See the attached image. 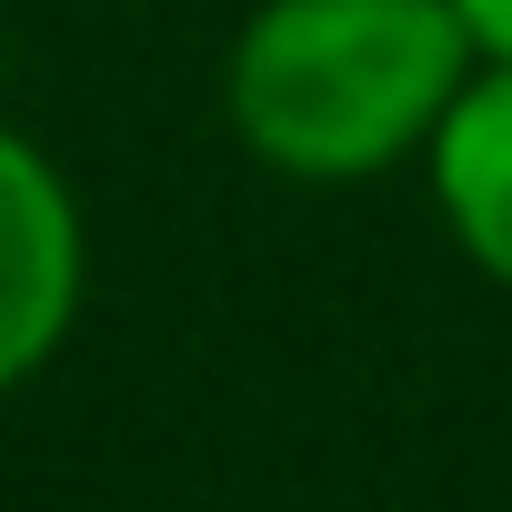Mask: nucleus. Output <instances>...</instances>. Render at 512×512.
Masks as SVG:
<instances>
[{
    "label": "nucleus",
    "instance_id": "nucleus-1",
    "mask_svg": "<svg viewBox=\"0 0 512 512\" xmlns=\"http://www.w3.org/2000/svg\"><path fill=\"white\" fill-rule=\"evenodd\" d=\"M472 61L452 0H251L221 51V121L272 181L362 191L422 161Z\"/></svg>",
    "mask_w": 512,
    "mask_h": 512
},
{
    "label": "nucleus",
    "instance_id": "nucleus-4",
    "mask_svg": "<svg viewBox=\"0 0 512 512\" xmlns=\"http://www.w3.org/2000/svg\"><path fill=\"white\" fill-rule=\"evenodd\" d=\"M452 11H462V31H472L482 61H512V0H452Z\"/></svg>",
    "mask_w": 512,
    "mask_h": 512
},
{
    "label": "nucleus",
    "instance_id": "nucleus-2",
    "mask_svg": "<svg viewBox=\"0 0 512 512\" xmlns=\"http://www.w3.org/2000/svg\"><path fill=\"white\" fill-rule=\"evenodd\" d=\"M81 302H91V211H81V181L21 121H0V402L71 352Z\"/></svg>",
    "mask_w": 512,
    "mask_h": 512
},
{
    "label": "nucleus",
    "instance_id": "nucleus-3",
    "mask_svg": "<svg viewBox=\"0 0 512 512\" xmlns=\"http://www.w3.org/2000/svg\"><path fill=\"white\" fill-rule=\"evenodd\" d=\"M412 171H422L452 251L492 292H512V61H472V81L452 91V111Z\"/></svg>",
    "mask_w": 512,
    "mask_h": 512
}]
</instances>
